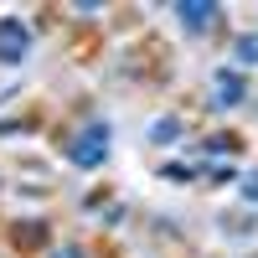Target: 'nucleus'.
<instances>
[{"instance_id": "nucleus-1", "label": "nucleus", "mask_w": 258, "mask_h": 258, "mask_svg": "<svg viewBox=\"0 0 258 258\" xmlns=\"http://www.w3.org/2000/svg\"><path fill=\"white\" fill-rule=\"evenodd\" d=\"M68 160H73L78 170L103 165V160H109V124H88V129H83V135L68 145Z\"/></svg>"}, {"instance_id": "nucleus-2", "label": "nucleus", "mask_w": 258, "mask_h": 258, "mask_svg": "<svg viewBox=\"0 0 258 258\" xmlns=\"http://www.w3.org/2000/svg\"><path fill=\"white\" fill-rule=\"evenodd\" d=\"M170 11H176V21H181L186 31H207V26H217V21H222V6H217V0H176Z\"/></svg>"}, {"instance_id": "nucleus-3", "label": "nucleus", "mask_w": 258, "mask_h": 258, "mask_svg": "<svg viewBox=\"0 0 258 258\" xmlns=\"http://www.w3.org/2000/svg\"><path fill=\"white\" fill-rule=\"evenodd\" d=\"M243 98H248V78L238 68H222L212 78V109H238Z\"/></svg>"}, {"instance_id": "nucleus-4", "label": "nucleus", "mask_w": 258, "mask_h": 258, "mask_svg": "<svg viewBox=\"0 0 258 258\" xmlns=\"http://www.w3.org/2000/svg\"><path fill=\"white\" fill-rule=\"evenodd\" d=\"M31 47V31H26V21H0V62H21Z\"/></svg>"}, {"instance_id": "nucleus-5", "label": "nucleus", "mask_w": 258, "mask_h": 258, "mask_svg": "<svg viewBox=\"0 0 258 258\" xmlns=\"http://www.w3.org/2000/svg\"><path fill=\"white\" fill-rule=\"evenodd\" d=\"M41 243H47V222H36V217L16 222V248H21V253H36Z\"/></svg>"}, {"instance_id": "nucleus-6", "label": "nucleus", "mask_w": 258, "mask_h": 258, "mask_svg": "<svg viewBox=\"0 0 258 258\" xmlns=\"http://www.w3.org/2000/svg\"><path fill=\"white\" fill-rule=\"evenodd\" d=\"M232 62H238V73L243 68H258V31H248V36L232 41Z\"/></svg>"}, {"instance_id": "nucleus-7", "label": "nucleus", "mask_w": 258, "mask_h": 258, "mask_svg": "<svg viewBox=\"0 0 258 258\" xmlns=\"http://www.w3.org/2000/svg\"><path fill=\"white\" fill-rule=\"evenodd\" d=\"M150 140H155V145L181 140V119H155V124H150Z\"/></svg>"}, {"instance_id": "nucleus-8", "label": "nucleus", "mask_w": 258, "mask_h": 258, "mask_svg": "<svg viewBox=\"0 0 258 258\" xmlns=\"http://www.w3.org/2000/svg\"><path fill=\"white\" fill-rule=\"evenodd\" d=\"M232 150H238L232 135H212V140H207V155H232Z\"/></svg>"}, {"instance_id": "nucleus-9", "label": "nucleus", "mask_w": 258, "mask_h": 258, "mask_svg": "<svg viewBox=\"0 0 258 258\" xmlns=\"http://www.w3.org/2000/svg\"><path fill=\"white\" fill-rule=\"evenodd\" d=\"M160 176H165V181H191V165H165Z\"/></svg>"}, {"instance_id": "nucleus-10", "label": "nucleus", "mask_w": 258, "mask_h": 258, "mask_svg": "<svg viewBox=\"0 0 258 258\" xmlns=\"http://www.w3.org/2000/svg\"><path fill=\"white\" fill-rule=\"evenodd\" d=\"M243 197L258 202V170H248V176H243Z\"/></svg>"}, {"instance_id": "nucleus-11", "label": "nucleus", "mask_w": 258, "mask_h": 258, "mask_svg": "<svg viewBox=\"0 0 258 258\" xmlns=\"http://www.w3.org/2000/svg\"><path fill=\"white\" fill-rule=\"evenodd\" d=\"M47 258H88V253H83V248H73V243H62V248H52Z\"/></svg>"}]
</instances>
